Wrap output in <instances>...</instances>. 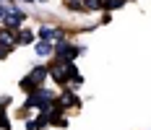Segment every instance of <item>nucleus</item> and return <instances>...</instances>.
Segmentation results:
<instances>
[{
  "mask_svg": "<svg viewBox=\"0 0 151 130\" xmlns=\"http://www.w3.org/2000/svg\"><path fill=\"white\" fill-rule=\"evenodd\" d=\"M52 104H55V96L47 94V91H37V94H31L29 99H26V107H39V109H45V112H50Z\"/></svg>",
  "mask_w": 151,
  "mask_h": 130,
  "instance_id": "nucleus-1",
  "label": "nucleus"
},
{
  "mask_svg": "<svg viewBox=\"0 0 151 130\" xmlns=\"http://www.w3.org/2000/svg\"><path fill=\"white\" fill-rule=\"evenodd\" d=\"M3 21H5V26H8V29H16V26H21V24H24V13H21V11H11V13H8V11H5Z\"/></svg>",
  "mask_w": 151,
  "mask_h": 130,
  "instance_id": "nucleus-2",
  "label": "nucleus"
},
{
  "mask_svg": "<svg viewBox=\"0 0 151 130\" xmlns=\"http://www.w3.org/2000/svg\"><path fill=\"white\" fill-rule=\"evenodd\" d=\"M39 37H42L45 42H60L63 31L60 29H52V26H42V29H39Z\"/></svg>",
  "mask_w": 151,
  "mask_h": 130,
  "instance_id": "nucleus-3",
  "label": "nucleus"
},
{
  "mask_svg": "<svg viewBox=\"0 0 151 130\" xmlns=\"http://www.w3.org/2000/svg\"><path fill=\"white\" fill-rule=\"evenodd\" d=\"M47 122H50V115H47V112H45V115L39 117L37 122H26V130H42V128H45V125H47Z\"/></svg>",
  "mask_w": 151,
  "mask_h": 130,
  "instance_id": "nucleus-4",
  "label": "nucleus"
},
{
  "mask_svg": "<svg viewBox=\"0 0 151 130\" xmlns=\"http://www.w3.org/2000/svg\"><path fill=\"white\" fill-rule=\"evenodd\" d=\"M45 75H47L45 68H34V70H31V75H29V81L37 86V83H42V81H45Z\"/></svg>",
  "mask_w": 151,
  "mask_h": 130,
  "instance_id": "nucleus-5",
  "label": "nucleus"
},
{
  "mask_svg": "<svg viewBox=\"0 0 151 130\" xmlns=\"http://www.w3.org/2000/svg\"><path fill=\"white\" fill-rule=\"evenodd\" d=\"M0 44H5L8 50L16 44V39H13V34H11V29H3V31H0Z\"/></svg>",
  "mask_w": 151,
  "mask_h": 130,
  "instance_id": "nucleus-6",
  "label": "nucleus"
},
{
  "mask_svg": "<svg viewBox=\"0 0 151 130\" xmlns=\"http://www.w3.org/2000/svg\"><path fill=\"white\" fill-rule=\"evenodd\" d=\"M34 39H37V37H34V34H31V31H21V34H18V39H16V42H18V44H31V42H34Z\"/></svg>",
  "mask_w": 151,
  "mask_h": 130,
  "instance_id": "nucleus-7",
  "label": "nucleus"
},
{
  "mask_svg": "<svg viewBox=\"0 0 151 130\" xmlns=\"http://www.w3.org/2000/svg\"><path fill=\"white\" fill-rule=\"evenodd\" d=\"M37 52H39V55H50V52H52V42H45V39H42V42L37 44Z\"/></svg>",
  "mask_w": 151,
  "mask_h": 130,
  "instance_id": "nucleus-8",
  "label": "nucleus"
},
{
  "mask_svg": "<svg viewBox=\"0 0 151 130\" xmlns=\"http://www.w3.org/2000/svg\"><path fill=\"white\" fill-rule=\"evenodd\" d=\"M83 5H86V8H102L104 3H102V0H83Z\"/></svg>",
  "mask_w": 151,
  "mask_h": 130,
  "instance_id": "nucleus-9",
  "label": "nucleus"
},
{
  "mask_svg": "<svg viewBox=\"0 0 151 130\" xmlns=\"http://www.w3.org/2000/svg\"><path fill=\"white\" fill-rule=\"evenodd\" d=\"M76 101L78 99H76L73 94H65V96H63V104H76Z\"/></svg>",
  "mask_w": 151,
  "mask_h": 130,
  "instance_id": "nucleus-10",
  "label": "nucleus"
},
{
  "mask_svg": "<svg viewBox=\"0 0 151 130\" xmlns=\"http://www.w3.org/2000/svg\"><path fill=\"white\" fill-rule=\"evenodd\" d=\"M21 88H26V91H31V88H34V83H31L29 78H24V81H21Z\"/></svg>",
  "mask_w": 151,
  "mask_h": 130,
  "instance_id": "nucleus-11",
  "label": "nucleus"
},
{
  "mask_svg": "<svg viewBox=\"0 0 151 130\" xmlns=\"http://www.w3.org/2000/svg\"><path fill=\"white\" fill-rule=\"evenodd\" d=\"M3 16H5V8H3V5H0V18H3Z\"/></svg>",
  "mask_w": 151,
  "mask_h": 130,
  "instance_id": "nucleus-12",
  "label": "nucleus"
},
{
  "mask_svg": "<svg viewBox=\"0 0 151 130\" xmlns=\"http://www.w3.org/2000/svg\"><path fill=\"white\" fill-rule=\"evenodd\" d=\"M3 55H5V50H3V47H0V57H3Z\"/></svg>",
  "mask_w": 151,
  "mask_h": 130,
  "instance_id": "nucleus-13",
  "label": "nucleus"
},
{
  "mask_svg": "<svg viewBox=\"0 0 151 130\" xmlns=\"http://www.w3.org/2000/svg\"><path fill=\"white\" fill-rule=\"evenodd\" d=\"M24 3H34V0H24Z\"/></svg>",
  "mask_w": 151,
  "mask_h": 130,
  "instance_id": "nucleus-14",
  "label": "nucleus"
}]
</instances>
